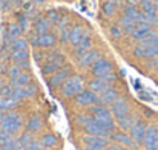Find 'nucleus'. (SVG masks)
Returning <instances> with one entry per match:
<instances>
[{"label": "nucleus", "mask_w": 158, "mask_h": 150, "mask_svg": "<svg viewBox=\"0 0 158 150\" xmlns=\"http://www.w3.org/2000/svg\"><path fill=\"white\" fill-rule=\"evenodd\" d=\"M69 78V69L68 67H64V69H58L57 72H54L52 75H51V78H49V86H52V87H57V86H61L66 80Z\"/></svg>", "instance_id": "f8f14e48"}, {"label": "nucleus", "mask_w": 158, "mask_h": 150, "mask_svg": "<svg viewBox=\"0 0 158 150\" xmlns=\"http://www.w3.org/2000/svg\"><path fill=\"white\" fill-rule=\"evenodd\" d=\"M19 98L17 97H14L12 94L9 95V97H0V112H3V110H8V109H11V107H14V106H17L19 104Z\"/></svg>", "instance_id": "412c9836"}, {"label": "nucleus", "mask_w": 158, "mask_h": 150, "mask_svg": "<svg viewBox=\"0 0 158 150\" xmlns=\"http://www.w3.org/2000/svg\"><path fill=\"white\" fill-rule=\"evenodd\" d=\"M85 78L80 75H71L61 84V94L64 97H77L80 92L85 91Z\"/></svg>", "instance_id": "f03ea898"}, {"label": "nucleus", "mask_w": 158, "mask_h": 150, "mask_svg": "<svg viewBox=\"0 0 158 150\" xmlns=\"http://www.w3.org/2000/svg\"><path fill=\"white\" fill-rule=\"evenodd\" d=\"M112 112H114V115H115L117 120H120V118L129 115V106H127V103L124 101V98H118V100L112 104Z\"/></svg>", "instance_id": "4468645a"}, {"label": "nucleus", "mask_w": 158, "mask_h": 150, "mask_svg": "<svg viewBox=\"0 0 158 150\" xmlns=\"http://www.w3.org/2000/svg\"><path fill=\"white\" fill-rule=\"evenodd\" d=\"M69 31L71 29H68V28H63L61 29V35H60L61 42H69Z\"/></svg>", "instance_id": "ea45409f"}, {"label": "nucleus", "mask_w": 158, "mask_h": 150, "mask_svg": "<svg viewBox=\"0 0 158 150\" xmlns=\"http://www.w3.org/2000/svg\"><path fill=\"white\" fill-rule=\"evenodd\" d=\"M100 103V97L97 94H94L92 91H83L75 97V104L80 107H89Z\"/></svg>", "instance_id": "0eeeda50"}, {"label": "nucleus", "mask_w": 158, "mask_h": 150, "mask_svg": "<svg viewBox=\"0 0 158 150\" xmlns=\"http://www.w3.org/2000/svg\"><path fill=\"white\" fill-rule=\"evenodd\" d=\"M49 20H51L52 23H58V14H57L55 11H51V12H49Z\"/></svg>", "instance_id": "a19ab883"}, {"label": "nucleus", "mask_w": 158, "mask_h": 150, "mask_svg": "<svg viewBox=\"0 0 158 150\" xmlns=\"http://www.w3.org/2000/svg\"><path fill=\"white\" fill-rule=\"evenodd\" d=\"M106 150H127V149L123 147V146H120V144H114V146H107Z\"/></svg>", "instance_id": "79ce46f5"}, {"label": "nucleus", "mask_w": 158, "mask_h": 150, "mask_svg": "<svg viewBox=\"0 0 158 150\" xmlns=\"http://www.w3.org/2000/svg\"><path fill=\"white\" fill-rule=\"evenodd\" d=\"M134 54L140 58H154L158 57V43L154 46H149V48H141V46H137L134 49Z\"/></svg>", "instance_id": "dca6fc26"}, {"label": "nucleus", "mask_w": 158, "mask_h": 150, "mask_svg": "<svg viewBox=\"0 0 158 150\" xmlns=\"http://www.w3.org/2000/svg\"><path fill=\"white\" fill-rule=\"evenodd\" d=\"M109 140L105 136H95V135H89L83 138V144L85 149L83 150H103L107 147Z\"/></svg>", "instance_id": "423d86ee"}, {"label": "nucleus", "mask_w": 158, "mask_h": 150, "mask_svg": "<svg viewBox=\"0 0 158 150\" xmlns=\"http://www.w3.org/2000/svg\"><path fill=\"white\" fill-rule=\"evenodd\" d=\"M31 42L35 45V46H40V48H51L55 45V37L52 34H43V35H32Z\"/></svg>", "instance_id": "9b49d317"}, {"label": "nucleus", "mask_w": 158, "mask_h": 150, "mask_svg": "<svg viewBox=\"0 0 158 150\" xmlns=\"http://www.w3.org/2000/svg\"><path fill=\"white\" fill-rule=\"evenodd\" d=\"M157 43H158V32L157 31H152L148 37L138 40V46H141V48H149V46H154V45H157Z\"/></svg>", "instance_id": "393cba45"}, {"label": "nucleus", "mask_w": 158, "mask_h": 150, "mask_svg": "<svg viewBox=\"0 0 158 150\" xmlns=\"http://www.w3.org/2000/svg\"><path fill=\"white\" fill-rule=\"evenodd\" d=\"M155 150H158V132H157V141H155Z\"/></svg>", "instance_id": "de8ad7c7"}, {"label": "nucleus", "mask_w": 158, "mask_h": 150, "mask_svg": "<svg viewBox=\"0 0 158 150\" xmlns=\"http://www.w3.org/2000/svg\"><path fill=\"white\" fill-rule=\"evenodd\" d=\"M20 22H22V26H20V28H22V31L28 29V26H29V20H28V18H25V17H22V20H20Z\"/></svg>", "instance_id": "37998d69"}, {"label": "nucleus", "mask_w": 158, "mask_h": 150, "mask_svg": "<svg viewBox=\"0 0 158 150\" xmlns=\"http://www.w3.org/2000/svg\"><path fill=\"white\" fill-rule=\"evenodd\" d=\"M146 130H148L146 123L141 121V120H135V123H134L132 127H131V136H132V140H134L137 144L143 143V141H144Z\"/></svg>", "instance_id": "6e6552de"}, {"label": "nucleus", "mask_w": 158, "mask_h": 150, "mask_svg": "<svg viewBox=\"0 0 158 150\" xmlns=\"http://www.w3.org/2000/svg\"><path fill=\"white\" fill-rule=\"evenodd\" d=\"M20 32H22V28H20L19 23H11L9 25V28H8V37H9V40H17L19 35H20Z\"/></svg>", "instance_id": "c756f323"}, {"label": "nucleus", "mask_w": 158, "mask_h": 150, "mask_svg": "<svg viewBox=\"0 0 158 150\" xmlns=\"http://www.w3.org/2000/svg\"><path fill=\"white\" fill-rule=\"evenodd\" d=\"M42 144H43L45 147H52V146L57 144V138H55L54 135H51V133H46V135L42 138Z\"/></svg>", "instance_id": "f704fd0d"}, {"label": "nucleus", "mask_w": 158, "mask_h": 150, "mask_svg": "<svg viewBox=\"0 0 158 150\" xmlns=\"http://www.w3.org/2000/svg\"><path fill=\"white\" fill-rule=\"evenodd\" d=\"M118 121V126L123 129V130H131V127H132V124L135 123V120L131 116V115H127V116H123V118H120V120H117Z\"/></svg>", "instance_id": "7c9ffc66"}, {"label": "nucleus", "mask_w": 158, "mask_h": 150, "mask_svg": "<svg viewBox=\"0 0 158 150\" xmlns=\"http://www.w3.org/2000/svg\"><path fill=\"white\" fill-rule=\"evenodd\" d=\"M154 66L158 69V57H155V60H154Z\"/></svg>", "instance_id": "49530a36"}, {"label": "nucleus", "mask_w": 158, "mask_h": 150, "mask_svg": "<svg viewBox=\"0 0 158 150\" xmlns=\"http://www.w3.org/2000/svg\"><path fill=\"white\" fill-rule=\"evenodd\" d=\"M12 60L17 63V61H22V60H28V49L25 51H12Z\"/></svg>", "instance_id": "c9c22d12"}, {"label": "nucleus", "mask_w": 158, "mask_h": 150, "mask_svg": "<svg viewBox=\"0 0 158 150\" xmlns=\"http://www.w3.org/2000/svg\"><path fill=\"white\" fill-rule=\"evenodd\" d=\"M110 34H112V37H114L115 40H120V39H121V34H123V29H121L120 26H112V28H110Z\"/></svg>", "instance_id": "4c0bfd02"}, {"label": "nucleus", "mask_w": 158, "mask_h": 150, "mask_svg": "<svg viewBox=\"0 0 158 150\" xmlns=\"http://www.w3.org/2000/svg\"><path fill=\"white\" fill-rule=\"evenodd\" d=\"M151 32H152V26H151L149 23H146V22H137L135 26L132 28V31H131L129 35H131L132 39L141 40V39L148 37Z\"/></svg>", "instance_id": "1a4fd4ad"}, {"label": "nucleus", "mask_w": 158, "mask_h": 150, "mask_svg": "<svg viewBox=\"0 0 158 150\" xmlns=\"http://www.w3.org/2000/svg\"><path fill=\"white\" fill-rule=\"evenodd\" d=\"M157 132H158V129L155 126H148V130H146V135H144V141H143L146 150H155Z\"/></svg>", "instance_id": "ddd939ff"}, {"label": "nucleus", "mask_w": 158, "mask_h": 150, "mask_svg": "<svg viewBox=\"0 0 158 150\" xmlns=\"http://www.w3.org/2000/svg\"><path fill=\"white\" fill-rule=\"evenodd\" d=\"M112 138H114L118 144H123L124 147H131V149H132V147H135V144H137V143L132 140V136H127L126 133H121V132H120V133H114Z\"/></svg>", "instance_id": "aec40b11"}, {"label": "nucleus", "mask_w": 158, "mask_h": 150, "mask_svg": "<svg viewBox=\"0 0 158 150\" xmlns=\"http://www.w3.org/2000/svg\"><path fill=\"white\" fill-rule=\"evenodd\" d=\"M103 14L106 17H112L115 14V3H114V0H106L103 3Z\"/></svg>", "instance_id": "2f4dec72"}, {"label": "nucleus", "mask_w": 158, "mask_h": 150, "mask_svg": "<svg viewBox=\"0 0 158 150\" xmlns=\"http://www.w3.org/2000/svg\"><path fill=\"white\" fill-rule=\"evenodd\" d=\"M89 49H91V34L86 32L85 37L80 40V43L75 46V54H77V55H81V54L88 52Z\"/></svg>", "instance_id": "6ab92c4d"}, {"label": "nucleus", "mask_w": 158, "mask_h": 150, "mask_svg": "<svg viewBox=\"0 0 158 150\" xmlns=\"http://www.w3.org/2000/svg\"><path fill=\"white\" fill-rule=\"evenodd\" d=\"M34 28H35L37 35L48 34V31L51 29V20H49V18H40V20H37V22H35Z\"/></svg>", "instance_id": "5701e85b"}, {"label": "nucleus", "mask_w": 158, "mask_h": 150, "mask_svg": "<svg viewBox=\"0 0 158 150\" xmlns=\"http://www.w3.org/2000/svg\"><path fill=\"white\" fill-rule=\"evenodd\" d=\"M15 136L9 132H5V130H0V147L2 146H8V144H12L15 143Z\"/></svg>", "instance_id": "c85d7f7f"}, {"label": "nucleus", "mask_w": 158, "mask_h": 150, "mask_svg": "<svg viewBox=\"0 0 158 150\" xmlns=\"http://www.w3.org/2000/svg\"><path fill=\"white\" fill-rule=\"evenodd\" d=\"M61 66H63V57L58 55V54H55L54 57H51V58L45 63V66H43V72L52 75L54 72H57L58 69H61Z\"/></svg>", "instance_id": "9d476101"}, {"label": "nucleus", "mask_w": 158, "mask_h": 150, "mask_svg": "<svg viewBox=\"0 0 158 150\" xmlns=\"http://www.w3.org/2000/svg\"><path fill=\"white\" fill-rule=\"evenodd\" d=\"M92 74L97 77V78H106L107 75L114 74V69H112V64L109 60H106L103 57H98L94 64H92Z\"/></svg>", "instance_id": "39448f33"}, {"label": "nucleus", "mask_w": 158, "mask_h": 150, "mask_svg": "<svg viewBox=\"0 0 158 150\" xmlns=\"http://www.w3.org/2000/svg\"><path fill=\"white\" fill-rule=\"evenodd\" d=\"M124 15H127V17H131L132 20H135V22H144V14H143V11H138L135 6H126L124 8Z\"/></svg>", "instance_id": "4be33fe9"}, {"label": "nucleus", "mask_w": 158, "mask_h": 150, "mask_svg": "<svg viewBox=\"0 0 158 150\" xmlns=\"http://www.w3.org/2000/svg\"><path fill=\"white\" fill-rule=\"evenodd\" d=\"M98 57H100V55H98V51L97 49H89L88 52H85V54H81V55H80L78 63H80V66L88 67V66H92V64H94V61H95Z\"/></svg>", "instance_id": "f3484780"}, {"label": "nucleus", "mask_w": 158, "mask_h": 150, "mask_svg": "<svg viewBox=\"0 0 158 150\" xmlns=\"http://www.w3.org/2000/svg\"><path fill=\"white\" fill-rule=\"evenodd\" d=\"M22 150H31V149L29 147H25V149H22Z\"/></svg>", "instance_id": "8fccbe9b"}, {"label": "nucleus", "mask_w": 158, "mask_h": 150, "mask_svg": "<svg viewBox=\"0 0 158 150\" xmlns=\"http://www.w3.org/2000/svg\"><path fill=\"white\" fill-rule=\"evenodd\" d=\"M154 3H155V6H157V9H158V0H154Z\"/></svg>", "instance_id": "09e8293b"}, {"label": "nucleus", "mask_w": 158, "mask_h": 150, "mask_svg": "<svg viewBox=\"0 0 158 150\" xmlns=\"http://www.w3.org/2000/svg\"><path fill=\"white\" fill-rule=\"evenodd\" d=\"M31 141H32V140H31V135H29V133H23V135L20 136V140H17V147H19V150L28 147Z\"/></svg>", "instance_id": "473e14b6"}, {"label": "nucleus", "mask_w": 158, "mask_h": 150, "mask_svg": "<svg viewBox=\"0 0 158 150\" xmlns=\"http://www.w3.org/2000/svg\"><path fill=\"white\" fill-rule=\"evenodd\" d=\"M138 2H140V0H127V5H129V6H135V8H137Z\"/></svg>", "instance_id": "c03bdc74"}, {"label": "nucleus", "mask_w": 158, "mask_h": 150, "mask_svg": "<svg viewBox=\"0 0 158 150\" xmlns=\"http://www.w3.org/2000/svg\"><path fill=\"white\" fill-rule=\"evenodd\" d=\"M135 20H132L131 17H127V15H123L121 17V20H120V28L123 29V32H126V34H131V31H132V28L135 26Z\"/></svg>", "instance_id": "bb28decb"}, {"label": "nucleus", "mask_w": 158, "mask_h": 150, "mask_svg": "<svg viewBox=\"0 0 158 150\" xmlns=\"http://www.w3.org/2000/svg\"><path fill=\"white\" fill-rule=\"evenodd\" d=\"M77 123L81 124L83 129H85L89 135L107 138V136L112 133V130H109L106 126H103L102 123H98L97 120H94V116H89V115H78V116H77Z\"/></svg>", "instance_id": "f257e3e1"}, {"label": "nucleus", "mask_w": 158, "mask_h": 150, "mask_svg": "<svg viewBox=\"0 0 158 150\" xmlns=\"http://www.w3.org/2000/svg\"><path fill=\"white\" fill-rule=\"evenodd\" d=\"M85 34H86V31H85L83 26H74V28H71V31H69V43L75 48L80 43V40L85 37Z\"/></svg>", "instance_id": "a211bd4d"}, {"label": "nucleus", "mask_w": 158, "mask_h": 150, "mask_svg": "<svg viewBox=\"0 0 158 150\" xmlns=\"http://www.w3.org/2000/svg\"><path fill=\"white\" fill-rule=\"evenodd\" d=\"M31 150H42L43 147V144H42V141H37V140H32L31 143H29V146H28Z\"/></svg>", "instance_id": "58836bf2"}, {"label": "nucleus", "mask_w": 158, "mask_h": 150, "mask_svg": "<svg viewBox=\"0 0 158 150\" xmlns=\"http://www.w3.org/2000/svg\"><path fill=\"white\" fill-rule=\"evenodd\" d=\"M28 84H31V77L28 74H22L19 78L11 80V83H9V86L12 89H19V87H23V86H28Z\"/></svg>", "instance_id": "a878e982"}, {"label": "nucleus", "mask_w": 158, "mask_h": 150, "mask_svg": "<svg viewBox=\"0 0 158 150\" xmlns=\"http://www.w3.org/2000/svg\"><path fill=\"white\" fill-rule=\"evenodd\" d=\"M26 127H28V130H29V132H37V130H40V129H42V120H40L37 115H34V116H31V118H29V121H28Z\"/></svg>", "instance_id": "cd10ccee"}, {"label": "nucleus", "mask_w": 158, "mask_h": 150, "mask_svg": "<svg viewBox=\"0 0 158 150\" xmlns=\"http://www.w3.org/2000/svg\"><path fill=\"white\" fill-rule=\"evenodd\" d=\"M91 113L94 116V120H97L98 123H102L103 126H106L109 130L114 129V121H112V113L109 109H106L105 106H92L91 107Z\"/></svg>", "instance_id": "7ed1b4c3"}, {"label": "nucleus", "mask_w": 158, "mask_h": 150, "mask_svg": "<svg viewBox=\"0 0 158 150\" xmlns=\"http://www.w3.org/2000/svg\"><path fill=\"white\" fill-rule=\"evenodd\" d=\"M8 74H9V78H11V80H15V78H19L23 72H22V67H19V66L15 64V66H11V67H9Z\"/></svg>", "instance_id": "e433bc0d"}, {"label": "nucleus", "mask_w": 158, "mask_h": 150, "mask_svg": "<svg viewBox=\"0 0 158 150\" xmlns=\"http://www.w3.org/2000/svg\"><path fill=\"white\" fill-rule=\"evenodd\" d=\"M118 98H120V97H118V92L110 87V89L106 91L105 94L100 95V103H103V104H114Z\"/></svg>", "instance_id": "b1692460"}, {"label": "nucleus", "mask_w": 158, "mask_h": 150, "mask_svg": "<svg viewBox=\"0 0 158 150\" xmlns=\"http://www.w3.org/2000/svg\"><path fill=\"white\" fill-rule=\"evenodd\" d=\"M11 48H12V51H25L28 49V42L25 39H17V40L12 42Z\"/></svg>", "instance_id": "72a5a7b5"}, {"label": "nucleus", "mask_w": 158, "mask_h": 150, "mask_svg": "<svg viewBox=\"0 0 158 150\" xmlns=\"http://www.w3.org/2000/svg\"><path fill=\"white\" fill-rule=\"evenodd\" d=\"M22 124H23L22 116L17 112H9V113H6V118H5L0 130H5V132H9V133L14 135V133H17L20 130Z\"/></svg>", "instance_id": "20e7f679"}, {"label": "nucleus", "mask_w": 158, "mask_h": 150, "mask_svg": "<svg viewBox=\"0 0 158 150\" xmlns=\"http://www.w3.org/2000/svg\"><path fill=\"white\" fill-rule=\"evenodd\" d=\"M5 118H6V113H5V112H0V127H2V124H3Z\"/></svg>", "instance_id": "a18cd8bd"}, {"label": "nucleus", "mask_w": 158, "mask_h": 150, "mask_svg": "<svg viewBox=\"0 0 158 150\" xmlns=\"http://www.w3.org/2000/svg\"><path fill=\"white\" fill-rule=\"evenodd\" d=\"M107 89H110V83H107V81L102 80V78H95V80L89 81V91H92L97 95L105 94Z\"/></svg>", "instance_id": "2eb2a0df"}, {"label": "nucleus", "mask_w": 158, "mask_h": 150, "mask_svg": "<svg viewBox=\"0 0 158 150\" xmlns=\"http://www.w3.org/2000/svg\"><path fill=\"white\" fill-rule=\"evenodd\" d=\"M34 2H39V3H40V2H42V0H34Z\"/></svg>", "instance_id": "3c124183"}]
</instances>
